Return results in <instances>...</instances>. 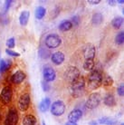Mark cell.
<instances>
[{
  "mask_svg": "<svg viewBox=\"0 0 124 125\" xmlns=\"http://www.w3.org/2000/svg\"><path fill=\"white\" fill-rule=\"evenodd\" d=\"M64 125H77V123H76V122H66V123H65Z\"/></svg>",
  "mask_w": 124,
  "mask_h": 125,
  "instance_id": "8d00e7d4",
  "label": "cell"
},
{
  "mask_svg": "<svg viewBox=\"0 0 124 125\" xmlns=\"http://www.w3.org/2000/svg\"><path fill=\"white\" fill-rule=\"evenodd\" d=\"M83 67L85 71L92 72L93 69L95 68V63H94V59H85L83 62Z\"/></svg>",
  "mask_w": 124,
  "mask_h": 125,
  "instance_id": "7402d4cb",
  "label": "cell"
},
{
  "mask_svg": "<svg viewBox=\"0 0 124 125\" xmlns=\"http://www.w3.org/2000/svg\"><path fill=\"white\" fill-rule=\"evenodd\" d=\"M70 21H71V23L72 24V26H73V25L77 26V25H79L80 22H81V19H80V17H79L78 16H73L71 18Z\"/></svg>",
  "mask_w": 124,
  "mask_h": 125,
  "instance_id": "4dcf8cb0",
  "label": "cell"
},
{
  "mask_svg": "<svg viewBox=\"0 0 124 125\" xmlns=\"http://www.w3.org/2000/svg\"><path fill=\"white\" fill-rule=\"evenodd\" d=\"M45 14H46V9H45L43 6H37V7L35 8L34 16H35V18L38 19V20L43 19V16H45Z\"/></svg>",
  "mask_w": 124,
  "mask_h": 125,
  "instance_id": "cb8c5ba5",
  "label": "cell"
},
{
  "mask_svg": "<svg viewBox=\"0 0 124 125\" xmlns=\"http://www.w3.org/2000/svg\"><path fill=\"white\" fill-rule=\"evenodd\" d=\"M39 55L43 59H48V58L51 57V53L45 47H41L40 50H39Z\"/></svg>",
  "mask_w": 124,
  "mask_h": 125,
  "instance_id": "484cf974",
  "label": "cell"
},
{
  "mask_svg": "<svg viewBox=\"0 0 124 125\" xmlns=\"http://www.w3.org/2000/svg\"><path fill=\"white\" fill-rule=\"evenodd\" d=\"M124 43V33L122 31L119 32L115 37V44L118 45H121Z\"/></svg>",
  "mask_w": 124,
  "mask_h": 125,
  "instance_id": "4316f807",
  "label": "cell"
},
{
  "mask_svg": "<svg viewBox=\"0 0 124 125\" xmlns=\"http://www.w3.org/2000/svg\"><path fill=\"white\" fill-rule=\"evenodd\" d=\"M19 121L18 112L15 107H11L8 110L5 120V125H17Z\"/></svg>",
  "mask_w": 124,
  "mask_h": 125,
  "instance_id": "5b68a950",
  "label": "cell"
},
{
  "mask_svg": "<svg viewBox=\"0 0 124 125\" xmlns=\"http://www.w3.org/2000/svg\"><path fill=\"white\" fill-rule=\"evenodd\" d=\"M103 73L102 71L94 68L88 76V87L90 90H96L103 84Z\"/></svg>",
  "mask_w": 124,
  "mask_h": 125,
  "instance_id": "6da1fadb",
  "label": "cell"
},
{
  "mask_svg": "<svg viewBox=\"0 0 124 125\" xmlns=\"http://www.w3.org/2000/svg\"><path fill=\"white\" fill-rule=\"evenodd\" d=\"M116 3H117V2H116L115 0H109V1H108V4L110 5V6H115V5H116Z\"/></svg>",
  "mask_w": 124,
  "mask_h": 125,
  "instance_id": "d590c367",
  "label": "cell"
},
{
  "mask_svg": "<svg viewBox=\"0 0 124 125\" xmlns=\"http://www.w3.org/2000/svg\"><path fill=\"white\" fill-rule=\"evenodd\" d=\"M97 122L103 125H116L118 121L116 119L111 118V117H102V118H100Z\"/></svg>",
  "mask_w": 124,
  "mask_h": 125,
  "instance_id": "d6986e66",
  "label": "cell"
},
{
  "mask_svg": "<svg viewBox=\"0 0 124 125\" xmlns=\"http://www.w3.org/2000/svg\"><path fill=\"white\" fill-rule=\"evenodd\" d=\"M72 24L71 23L70 20H63V21L60 23L59 26H58L59 30L62 32L69 31L70 29H72Z\"/></svg>",
  "mask_w": 124,
  "mask_h": 125,
  "instance_id": "ffe728a7",
  "label": "cell"
},
{
  "mask_svg": "<svg viewBox=\"0 0 124 125\" xmlns=\"http://www.w3.org/2000/svg\"><path fill=\"white\" fill-rule=\"evenodd\" d=\"M12 65V62L10 60L2 59L0 60V73H4L6 71H8Z\"/></svg>",
  "mask_w": 124,
  "mask_h": 125,
  "instance_id": "e0dca14e",
  "label": "cell"
},
{
  "mask_svg": "<svg viewBox=\"0 0 124 125\" xmlns=\"http://www.w3.org/2000/svg\"><path fill=\"white\" fill-rule=\"evenodd\" d=\"M62 44V39L57 34H49L44 39V44L49 49H55Z\"/></svg>",
  "mask_w": 124,
  "mask_h": 125,
  "instance_id": "3957f363",
  "label": "cell"
},
{
  "mask_svg": "<svg viewBox=\"0 0 124 125\" xmlns=\"http://www.w3.org/2000/svg\"><path fill=\"white\" fill-rule=\"evenodd\" d=\"M83 117V111L81 109H73L69 113L67 118H68L69 122H76L77 123L78 121H80L81 118Z\"/></svg>",
  "mask_w": 124,
  "mask_h": 125,
  "instance_id": "7c38bea8",
  "label": "cell"
},
{
  "mask_svg": "<svg viewBox=\"0 0 124 125\" xmlns=\"http://www.w3.org/2000/svg\"><path fill=\"white\" fill-rule=\"evenodd\" d=\"M50 58H51V61L53 63H54L55 65H60L64 62L65 55L64 53H62V52H55V53L51 54Z\"/></svg>",
  "mask_w": 124,
  "mask_h": 125,
  "instance_id": "4fadbf2b",
  "label": "cell"
},
{
  "mask_svg": "<svg viewBox=\"0 0 124 125\" xmlns=\"http://www.w3.org/2000/svg\"><path fill=\"white\" fill-rule=\"evenodd\" d=\"M83 54L85 59H94L95 54H96L95 46L93 44H87L83 50Z\"/></svg>",
  "mask_w": 124,
  "mask_h": 125,
  "instance_id": "5bb4252c",
  "label": "cell"
},
{
  "mask_svg": "<svg viewBox=\"0 0 124 125\" xmlns=\"http://www.w3.org/2000/svg\"><path fill=\"white\" fill-rule=\"evenodd\" d=\"M51 113L53 116L60 117L62 116L65 112V103L61 100L55 101L51 104Z\"/></svg>",
  "mask_w": 124,
  "mask_h": 125,
  "instance_id": "8992f818",
  "label": "cell"
},
{
  "mask_svg": "<svg viewBox=\"0 0 124 125\" xmlns=\"http://www.w3.org/2000/svg\"><path fill=\"white\" fill-rule=\"evenodd\" d=\"M117 3H119V4H123L124 3V1L123 0H119V1H116Z\"/></svg>",
  "mask_w": 124,
  "mask_h": 125,
  "instance_id": "f35d334b",
  "label": "cell"
},
{
  "mask_svg": "<svg viewBox=\"0 0 124 125\" xmlns=\"http://www.w3.org/2000/svg\"><path fill=\"white\" fill-rule=\"evenodd\" d=\"M41 85H42V89H43V92H49L50 90V84L49 83L46 81H42V83H41Z\"/></svg>",
  "mask_w": 124,
  "mask_h": 125,
  "instance_id": "1f68e13d",
  "label": "cell"
},
{
  "mask_svg": "<svg viewBox=\"0 0 124 125\" xmlns=\"http://www.w3.org/2000/svg\"><path fill=\"white\" fill-rule=\"evenodd\" d=\"M6 54H8L9 56H12V57H19L20 56V53H17V52H15V51L11 50V49H6Z\"/></svg>",
  "mask_w": 124,
  "mask_h": 125,
  "instance_id": "d6a6232c",
  "label": "cell"
},
{
  "mask_svg": "<svg viewBox=\"0 0 124 125\" xmlns=\"http://www.w3.org/2000/svg\"><path fill=\"white\" fill-rule=\"evenodd\" d=\"M30 103H31V97L30 94L28 93L23 94L21 96L19 97L18 102H17V105H18V109L21 112H26L30 106Z\"/></svg>",
  "mask_w": 124,
  "mask_h": 125,
  "instance_id": "52a82bcc",
  "label": "cell"
},
{
  "mask_svg": "<svg viewBox=\"0 0 124 125\" xmlns=\"http://www.w3.org/2000/svg\"><path fill=\"white\" fill-rule=\"evenodd\" d=\"M51 107V99L48 97L43 98V100L41 101L40 104H39V110H40L42 113H45Z\"/></svg>",
  "mask_w": 124,
  "mask_h": 125,
  "instance_id": "2e32d148",
  "label": "cell"
},
{
  "mask_svg": "<svg viewBox=\"0 0 124 125\" xmlns=\"http://www.w3.org/2000/svg\"><path fill=\"white\" fill-rule=\"evenodd\" d=\"M43 76L44 81L48 82H53L55 80L56 78V73L54 71V69L52 68L51 66H44L43 69Z\"/></svg>",
  "mask_w": 124,
  "mask_h": 125,
  "instance_id": "30bf717a",
  "label": "cell"
},
{
  "mask_svg": "<svg viewBox=\"0 0 124 125\" xmlns=\"http://www.w3.org/2000/svg\"><path fill=\"white\" fill-rule=\"evenodd\" d=\"M89 2V4H91V5H99L100 2H101V0H89L88 1Z\"/></svg>",
  "mask_w": 124,
  "mask_h": 125,
  "instance_id": "e575fe53",
  "label": "cell"
},
{
  "mask_svg": "<svg viewBox=\"0 0 124 125\" xmlns=\"http://www.w3.org/2000/svg\"><path fill=\"white\" fill-rule=\"evenodd\" d=\"M90 125H98V122H97L96 121H92V122H90Z\"/></svg>",
  "mask_w": 124,
  "mask_h": 125,
  "instance_id": "74e56055",
  "label": "cell"
},
{
  "mask_svg": "<svg viewBox=\"0 0 124 125\" xmlns=\"http://www.w3.org/2000/svg\"><path fill=\"white\" fill-rule=\"evenodd\" d=\"M103 22V16L101 13H94L92 17V23L93 25H100Z\"/></svg>",
  "mask_w": 124,
  "mask_h": 125,
  "instance_id": "44dd1931",
  "label": "cell"
},
{
  "mask_svg": "<svg viewBox=\"0 0 124 125\" xmlns=\"http://www.w3.org/2000/svg\"><path fill=\"white\" fill-rule=\"evenodd\" d=\"M121 125H124V123H121Z\"/></svg>",
  "mask_w": 124,
  "mask_h": 125,
  "instance_id": "b9f144b4",
  "label": "cell"
},
{
  "mask_svg": "<svg viewBox=\"0 0 124 125\" xmlns=\"http://www.w3.org/2000/svg\"><path fill=\"white\" fill-rule=\"evenodd\" d=\"M42 125H46V123H45V122H44V121H43V122H42Z\"/></svg>",
  "mask_w": 124,
  "mask_h": 125,
  "instance_id": "ab89813d",
  "label": "cell"
},
{
  "mask_svg": "<svg viewBox=\"0 0 124 125\" xmlns=\"http://www.w3.org/2000/svg\"><path fill=\"white\" fill-rule=\"evenodd\" d=\"M111 24L114 29H120L123 24V17L122 16H116L112 20Z\"/></svg>",
  "mask_w": 124,
  "mask_h": 125,
  "instance_id": "d4e9b609",
  "label": "cell"
},
{
  "mask_svg": "<svg viewBox=\"0 0 124 125\" xmlns=\"http://www.w3.org/2000/svg\"><path fill=\"white\" fill-rule=\"evenodd\" d=\"M80 75H81V73H80L79 69H78L77 67H75V66H70V67H68L64 73L65 79H66L70 83H71L72 81H74L75 79L77 78V77H79Z\"/></svg>",
  "mask_w": 124,
  "mask_h": 125,
  "instance_id": "9c48e42d",
  "label": "cell"
},
{
  "mask_svg": "<svg viewBox=\"0 0 124 125\" xmlns=\"http://www.w3.org/2000/svg\"><path fill=\"white\" fill-rule=\"evenodd\" d=\"M117 94H119V96L122 97L124 95V84L123 83H121L120 86L117 88Z\"/></svg>",
  "mask_w": 124,
  "mask_h": 125,
  "instance_id": "836d02e7",
  "label": "cell"
},
{
  "mask_svg": "<svg viewBox=\"0 0 124 125\" xmlns=\"http://www.w3.org/2000/svg\"><path fill=\"white\" fill-rule=\"evenodd\" d=\"M29 17H30V13L29 11H22V13L20 14V16H19V23L20 25L25 26V25H27L28 21H29Z\"/></svg>",
  "mask_w": 124,
  "mask_h": 125,
  "instance_id": "ac0fdd59",
  "label": "cell"
},
{
  "mask_svg": "<svg viewBox=\"0 0 124 125\" xmlns=\"http://www.w3.org/2000/svg\"><path fill=\"white\" fill-rule=\"evenodd\" d=\"M0 121H1V113H0Z\"/></svg>",
  "mask_w": 124,
  "mask_h": 125,
  "instance_id": "60d3db41",
  "label": "cell"
},
{
  "mask_svg": "<svg viewBox=\"0 0 124 125\" xmlns=\"http://www.w3.org/2000/svg\"><path fill=\"white\" fill-rule=\"evenodd\" d=\"M101 102H102L101 94L99 93H93V94H90V96L88 97L86 103H85V106L90 110L96 109L100 105Z\"/></svg>",
  "mask_w": 124,
  "mask_h": 125,
  "instance_id": "277c9868",
  "label": "cell"
},
{
  "mask_svg": "<svg viewBox=\"0 0 124 125\" xmlns=\"http://www.w3.org/2000/svg\"><path fill=\"white\" fill-rule=\"evenodd\" d=\"M103 103L108 107H113L116 105V100L112 94H107L103 98Z\"/></svg>",
  "mask_w": 124,
  "mask_h": 125,
  "instance_id": "9a60e30c",
  "label": "cell"
},
{
  "mask_svg": "<svg viewBox=\"0 0 124 125\" xmlns=\"http://www.w3.org/2000/svg\"><path fill=\"white\" fill-rule=\"evenodd\" d=\"M13 2L14 1H12V0H6V2H5V4H4V11H3L4 14H6V12L9 10L10 6H11Z\"/></svg>",
  "mask_w": 124,
  "mask_h": 125,
  "instance_id": "f546056e",
  "label": "cell"
},
{
  "mask_svg": "<svg viewBox=\"0 0 124 125\" xmlns=\"http://www.w3.org/2000/svg\"><path fill=\"white\" fill-rule=\"evenodd\" d=\"M25 78H26V74L23 71L18 70V71H16L13 73L11 78H10V81L15 84H20L25 81Z\"/></svg>",
  "mask_w": 124,
  "mask_h": 125,
  "instance_id": "8fae6325",
  "label": "cell"
},
{
  "mask_svg": "<svg viewBox=\"0 0 124 125\" xmlns=\"http://www.w3.org/2000/svg\"><path fill=\"white\" fill-rule=\"evenodd\" d=\"M6 46L8 47V49H13L14 47L16 46V40H15V38L11 37L6 41Z\"/></svg>",
  "mask_w": 124,
  "mask_h": 125,
  "instance_id": "f1b7e54d",
  "label": "cell"
},
{
  "mask_svg": "<svg viewBox=\"0 0 124 125\" xmlns=\"http://www.w3.org/2000/svg\"><path fill=\"white\" fill-rule=\"evenodd\" d=\"M85 88V79L83 75L75 79L71 83V94L74 98H78L83 94Z\"/></svg>",
  "mask_w": 124,
  "mask_h": 125,
  "instance_id": "7a4b0ae2",
  "label": "cell"
},
{
  "mask_svg": "<svg viewBox=\"0 0 124 125\" xmlns=\"http://www.w3.org/2000/svg\"><path fill=\"white\" fill-rule=\"evenodd\" d=\"M103 84L104 86H112L113 84V79L110 75H106L104 78H103Z\"/></svg>",
  "mask_w": 124,
  "mask_h": 125,
  "instance_id": "83f0119b",
  "label": "cell"
},
{
  "mask_svg": "<svg viewBox=\"0 0 124 125\" xmlns=\"http://www.w3.org/2000/svg\"><path fill=\"white\" fill-rule=\"evenodd\" d=\"M13 98V90L10 86H5L0 93V100L3 104H9Z\"/></svg>",
  "mask_w": 124,
  "mask_h": 125,
  "instance_id": "ba28073f",
  "label": "cell"
},
{
  "mask_svg": "<svg viewBox=\"0 0 124 125\" xmlns=\"http://www.w3.org/2000/svg\"><path fill=\"white\" fill-rule=\"evenodd\" d=\"M23 125H36V118L33 114H28L23 119Z\"/></svg>",
  "mask_w": 124,
  "mask_h": 125,
  "instance_id": "603a6c76",
  "label": "cell"
}]
</instances>
